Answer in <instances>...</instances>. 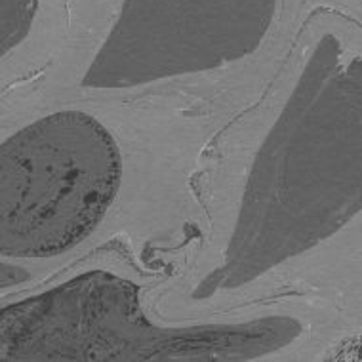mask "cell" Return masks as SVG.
I'll return each instance as SVG.
<instances>
[{"label":"cell","mask_w":362,"mask_h":362,"mask_svg":"<svg viewBox=\"0 0 362 362\" xmlns=\"http://www.w3.org/2000/svg\"><path fill=\"white\" fill-rule=\"evenodd\" d=\"M120 149L100 120L52 112L0 149V252L46 259L88 238L115 202Z\"/></svg>","instance_id":"7a4b0ae2"},{"label":"cell","mask_w":362,"mask_h":362,"mask_svg":"<svg viewBox=\"0 0 362 362\" xmlns=\"http://www.w3.org/2000/svg\"><path fill=\"white\" fill-rule=\"evenodd\" d=\"M138 284L88 271L0 311L4 362H244L275 353L298 334L284 317L156 326Z\"/></svg>","instance_id":"6da1fadb"}]
</instances>
